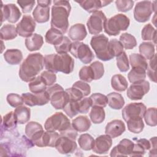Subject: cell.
I'll return each mask as SVG.
<instances>
[{
  "label": "cell",
  "instance_id": "obj_2",
  "mask_svg": "<svg viewBox=\"0 0 157 157\" xmlns=\"http://www.w3.org/2000/svg\"><path fill=\"white\" fill-rule=\"evenodd\" d=\"M44 65V57L41 53H31L21 64L18 72L19 77L22 81L29 82L37 77Z\"/></svg>",
  "mask_w": 157,
  "mask_h": 157
},
{
  "label": "cell",
  "instance_id": "obj_30",
  "mask_svg": "<svg viewBox=\"0 0 157 157\" xmlns=\"http://www.w3.org/2000/svg\"><path fill=\"white\" fill-rule=\"evenodd\" d=\"M63 34L56 29L51 28L49 29L45 36V42L54 46L59 44L63 39Z\"/></svg>",
  "mask_w": 157,
  "mask_h": 157
},
{
  "label": "cell",
  "instance_id": "obj_3",
  "mask_svg": "<svg viewBox=\"0 0 157 157\" xmlns=\"http://www.w3.org/2000/svg\"><path fill=\"white\" fill-rule=\"evenodd\" d=\"M45 68L47 71L71 74L74 67V59L67 53L47 55L44 56Z\"/></svg>",
  "mask_w": 157,
  "mask_h": 157
},
{
  "label": "cell",
  "instance_id": "obj_15",
  "mask_svg": "<svg viewBox=\"0 0 157 157\" xmlns=\"http://www.w3.org/2000/svg\"><path fill=\"white\" fill-rule=\"evenodd\" d=\"M1 23L6 20L11 23H15L21 16L20 9L15 4L10 3L3 5L2 2H1Z\"/></svg>",
  "mask_w": 157,
  "mask_h": 157
},
{
  "label": "cell",
  "instance_id": "obj_36",
  "mask_svg": "<svg viewBox=\"0 0 157 157\" xmlns=\"http://www.w3.org/2000/svg\"><path fill=\"white\" fill-rule=\"evenodd\" d=\"M89 115L91 121L94 124H100L102 123L105 117L104 108L99 106H93Z\"/></svg>",
  "mask_w": 157,
  "mask_h": 157
},
{
  "label": "cell",
  "instance_id": "obj_59",
  "mask_svg": "<svg viewBox=\"0 0 157 157\" xmlns=\"http://www.w3.org/2000/svg\"><path fill=\"white\" fill-rule=\"evenodd\" d=\"M145 150L144 148L137 142L134 143V147L133 150L131 154L129 155L130 156H142L145 153Z\"/></svg>",
  "mask_w": 157,
  "mask_h": 157
},
{
  "label": "cell",
  "instance_id": "obj_54",
  "mask_svg": "<svg viewBox=\"0 0 157 157\" xmlns=\"http://www.w3.org/2000/svg\"><path fill=\"white\" fill-rule=\"evenodd\" d=\"M134 4L133 1H125V0H118L115 1V5L117 10L121 12H126L130 10Z\"/></svg>",
  "mask_w": 157,
  "mask_h": 157
},
{
  "label": "cell",
  "instance_id": "obj_23",
  "mask_svg": "<svg viewBox=\"0 0 157 157\" xmlns=\"http://www.w3.org/2000/svg\"><path fill=\"white\" fill-rule=\"evenodd\" d=\"M68 35L70 39L74 42H80L83 40L87 35L85 26L82 23L74 25L69 29Z\"/></svg>",
  "mask_w": 157,
  "mask_h": 157
},
{
  "label": "cell",
  "instance_id": "obj_11",
  "mask_svg": "<svg viewBox=\"0 0 157 157\" xmlns=\"http://www.w3.org/2000/svg\"><path fill=\"white\" fill-rule=\"evenodd\" d=\"M147 107L142 102H133L126 105L122 110V117L126 122L128 120L143 118Z\"/></svg>",
  "mask_w": 157,
  "mask_h": 157
},
{
  "label": "cell",
  "instance_id": "obj_52",
  "mask_svg": "<svg viewBox=\"0 0 157 157\" xmlns=\"http://www.w3.org/2000/svg\"><path fill=\"white\" fill-rule=\"evenodd\" d=\"M90 66L92 68L94 75V80L100 79L104 74V68L103 64L98 61H94L92 63Z\"/></svg>",
  "mask_w": 157,
  "mask_h": 157
},
{
  "label": "cell",
  "instance_id": "obj_8",
  "mask_svg": "<svg viewBox=\"0 0 157 157\" xmlns=\"http://www.w3.org/2000/svg\"><path fill=\"white\" fill-rule=\"evenodd\" d=\"M156 1H142L138 2L134 10V19L140 23H145L150 20L151 15L156 11Z\"/></svg>",
  "mask_w": 157,
  "mask_h": 157
},
{
  "label": "cell",
  "instance_id": "obj_6",
  "mask_svg": "<svg viewBox=\"0 0 157 157\" xmlns=\"http://www.w3.org/2000/svg\"><path fill=\"white\" fill-rule=\"evenodd\" d=\"M70 120L62 112H56L48 117L44 124V128L48 131L63 132L71 126Z\"/></svg>",
  "mask_w": 157,
  "mask_h": 157
},
{
  "label": "cell",
  "instance_id": "obj_48",
  "mask_svg": "<svg viewBox=\"0 0 157 157\" xmlns=\"http://www.w3.org/2000/svg\"><path fill=\"white\" fill-rule=\"evenodd\" d=\"M17 123V121L14 115V112L13 111H11L4 115L2 120V124L6 129L15 128Z\"/></svg>",
  "mask_w": 157,
  "mask_h": 157
},
{
  "label": "cell",
  "instance_id": "obj_5",
  "mask_svg": "<svg viewBox=\"0 0 157 157\" xmlns=\"http://www.w3.org/2000/svg\"><path fill=\"white\" fill-rule=\"evenodd\" d=\"M109 39L104 34L93 36L90 41V45L94 50L96 57L104 61H110L114 57L109 49Z\"/></svg>",
  "mask_w": 157,
  "mask_h": 157
},
{
  "label": "cell",
  "instance_id": "obj_18",
  "mask_svg": "<svg viewBox=\"0 0 157 157\" xmlns=\"http://www.w3.org/2000/svg\"><path fill=\"white\" fill-rule=\"evenodd\" d=\"M134 147V142L128 139H123L119 144L114 147L111 150L110 156H129Z\"/></svg>",
  "mask_w": 157,
  "mask_h": 157
},
{
  "label": "cell",
  "instance_id": "obj_57",
  "mask_svg": "<svg viewBox=\"0 0 157 157\" xmlns=\"http://www.w3.org/2000/svg\"><path fill=\"white\" fill-rule=\"evenodd\" d=\"M72 87L78 89L83 93L85 97L87 96L91 93V87L90 85L82 80H78L75 82L72 85Z\"/></svg>",
  "mask_w": 157,
  "mask_h": 157
},
{
  "label": "cell",
  "instance_id": "obj_13",
  "mask_svg": "<svg viewBox=\"0 0 157 157\" xmlns=\"http://www.w3.org/2000/svg\"><path fill=\"white\" fill-rule=\"evenodd\" d=\"M36 21L29 15H24L20 21L17 25L18 34L23 37H28L33 34L36 29Z\"/></svg>",
  "mask_w": 157,
  "mask_h": 157
},
{
  "label": "cell",
  "instance_id": "obj_56",
  "mask_svg": "<svg viewBox=\"0 0 157 157\" xmlns=\"http://www.w3.org/2000/svg\"><path fill=\"white\" fill-rule=\"evenodd\" d=\"M40 75L48 86L54 85L56 81V75L55 73L51 71H45L42 72Z\"/></svg>",
  "mask_w": 157,
  "mask_h": 157
},
{
  "label": "cell",
  "instance_id": "obj_16",
  "mask_svg": "<svg viewBox=\"0 0 157 157\" xmlns=\"http://www.w3.org/2000/svg\"><path fill=\"white\" fill-rule=\"evenodd\" d=\"M55 147L57 151L63 155L74 153L77 150V144L75 140L64 136H59L56 141Z\"/></svg>",
  "mask_w": 157,
  "mask_h": 157
},
{
  "label": "cell",
  "instance_id": "obj_26",
  "mask_svg": "<svg viewBox=\"0 0 157 157\" xmlns=\"http://www.w3.org/2000/svg\"><path fill=\"white\" fill-rule=\"evenodd\" d=\"M71 124L77 132H83L87 131L90 128L91 123L87 116L80 115L72 121Z\"/></svg>",
  "mask_w": 157,
  "mask_h": 157
},
{
  "label": "cell",
  "instance_id": "obj_7",
  "mask_svg": "<svg viewBox=\"0 0 157 157\" xmlns=\"http://www.w3.org/2000/svg\"><path fill=\"white\" fill-rule=\"evenodd\" d=\"M46 91L49 94L50 101L52 105L56 110L63 109L69 102V96L63 88L58 85L54 84L47 88Z\"/></svg>",
  "mask_w": 157,
  "mask_h": 157
},
{
  "label": "cell",
  "instance_id": "obj_14",
  "mask_svg": "<svg viewBox=\"0 0 157 157\" xmlns=\"http://www.w3.org/2000/svg\"><path fill=\"white\" fill-rule=\"evenodd\" d=\"M21 96L23 99L24 103L29 107L44 105L50 101V96L46 90L36 94L33 93H23Z\"/></svg>",
  "mask_w": 157,
  "mask_h": 157
},
{
  "label": "cell",
  "instance_id": "obj_22",
  "mask_svg": "<svg viewBox=\"0 0 157 157\" xmlns=\"http://www.w3.org/2000/svg\"><path fill=\"white\" fill-rule=\"evenodd\" d=\"M80 6L88 13H93L98 11L101 8L106 6L112 1H99V0H85L76 1Z\"/></svg>",
  "mask_w": 157,
  "mask_h": 157
},
{
  "label": "cell",
  "instance_id": "obj_31",
  "mask_svg": "<svg viewBox=\"0 0 157 157\" xmlns=\"http://www.w3.org/2000/svg\"><path fill=\"white\" fill-rule=\"evenodd\" d=\"M18 33L16 27L13 25L6 24L1 27L0 30L1 39L2 40H12L17 37Z\"/></svg>",
  "mask_w": 157,
  "mask_h": 157
},
{
  "label": "cell",
  "instance_id": "obj_20",
  "mask_svg": "<svg viewBox=\"0 0 157 157\" xmlns=\"http://www.w3.org/2000/svg\"><path fill=\"white\" fill-rule=\"evenodd\" d=\"M126 130V126L121 120H113L108 123L105 128V134L111 138H116L121 136Z\"/></svg>",
  "mask_w": 157,
  "mask_h": 157
},
{
  "label": "cell",
  "instance_id": "obj_34",
  "mask_svg": "<svg viewBox=\"0 0 157 157\" xmlns=\"http://www.w3.org/2000/svg\"><path fill=\"white\" fill-rule=\"evenodd\" d=\"M111 86L117 91H124L128 88V83L126 78L121 74H115L111 78Z\"/></svg>",
  "mask_w": 157,
  "mask_h": 157
},
{
  "label": "cell",
  "instance_id": "obj_21",
  "mask_svg": "<svg viewBox=\"0 0 157 157\" xmlns=\"http://www.w3.org/2000/svg\"><path fill=\"white\" fill-rule=\"evenodd\" d=\"M59 137V134L56 131H47L43 132L42 136L34 144V145L39 147H55L56 141Z\"/></svg>",
  "mask_w": 157,
  "mask_h": 157
},
{
  "label": "cell",
  "instance_id": "obj_53",
  "mask_svg": "<svg viewBox=\"0 0 157 157\" xmlns=\"http://www.w3.org/2000/svg\"><path fill=\"white\" fill-rule=\"evenodd\" d=\"M156 54L154 56L150 59V61L147 65V75L149 78L153 82H156V78L155 74V70H156Z\"/></svg>",
  "mask_w": 157,
  "mask_h": 157
},
{
  "label": "cell",
  "instance_id": "obj_62",
  "mask_svg": "<svg viewBox=\"0 0 157 157\" xmlns=\"http://www.w3.org/2000/svg\"><path fill=\"white\" fill-rule=\"evenodd\" d=\"M137 143H139V144H140L145 150H150V142L148 140H147L145 139H138L136 141Z\"/></svg>",
  "mask_w": 157,
  "mask_h": 157
},
{
  "label": "cell",
  "instance_id": "obj_17",
  "mask_svg": "<svg viewBox=\"0 0 157 157\" xmlns=\"http://www.w3.org/2000/svg\"><path fill=\"white\" fill-rule=\"evenodd\" d=\"M112 145V140L109 135H101L94 140L92 150L97 154H106L110 150Z\"/></svg>",
  "mask_w": 157,
  "mask_h": 157
},
{
  "label": "cell",
  "instance_id": "obj_38",
  "mask_svg": "<svg viewBox=\"0 0 157 157\" xmlns=\"http://www.w3.org/2000/svg\"><path fill=\"white\" fill-rule=\"evenodd\" d=\"M94 142V139L93 137L87 133L81 134L78 139V143L80 147L85 151L92 150Z\"/></svg>",
  "mask_w": 157,
  "mask_h": 157
},
{
  "label": "cell",
  "instance_id": "obj_55",
  "mask_svg": "<svg viewBox=\"0 0 157 157\" xmlns=\"http://www.w3.org/2000/svg\"><path fill=\"white\" fill-rule=\"evenodd\" d=\"M91 106V101L90 98H83L77 102L78 111L80 113H87Z\"/></svg>",
  "mask_w": 157,
  "mask_h": 157
},
{
  "label": "cell",
  "instance_id": "obj_33",
  "mask_svg": "<svg viewBox=\"0 0 157 157\" xmlns=\"http://www.w3.org/2000/svg\"><path fill=\"white\" fill-rule=\"evenodd\" d=\"M47 86L46 83L40 75L37 76L28 83V87L30 91L35 94L45 91L47 88Z\"/></svg>",
  "mask_w": 157,
  "mask_h": 157
},
{
  "label": "cell",
  "instance_id": "obj_12",
  "mask_svg": "<svg viewBox=\"0 0 157 157\" xmlns=\"http://www.w3.org/2000/svg\"><path fill=\"white\" fill-rule=\"evenodd\" d=\"M150 90V83L144 80L132 83L127 90V96L131 100H140Z\"/></svg>",
  "mask_w": 157,
  "mask_h": 157
},
{
  "label": "cell",
  "instance_id": "obj_42",
  "mask_svg": "<svg viewBox=\"0 0 157 157\" xmlns=\"http://www.w3.org/2000/svg\"><path fill=\"white\" fill-rule=\"evenodd\" d=\"M91 101V107L99 106L105 107L108 104V99L107 96L99 93L92 94L90 97Z\"/></svg>",
  "mask_w": 157,
  "mask_h": 157
},
{
  "label": "cell",
  "instance_id": "obj_40",
  "mask_svg": "<svg viewBox=\"0 0 157 157\" xmlns=\"http://www.w3.org/2000/svg\"><path fill=\"white\" fill-rule=\"evenodd\" d=\"M120 42L126 50L134 48L137 45V41L134 36L132 34L124 33L120 36Z\"/></svg>",
  "mask_w": 157,
  "mask_h": 157
},
{
  "label": "cell",
  "instance_id": "obj_60",
  "mask_svg": "<svg viewBox=\"0 0 157 157\" xmlns=\"http://www.w3.org/2000/svg\"><path fill=\"white\" fill-rule=\"evenodd\" d=\"M59 136H66L67 137H69V138L75 140V139H77V131L71 125L66 130L59 132Z\"/></svg>",
  "mask_w": 157,
  "mask_h": 157
},
{
  "label": "cell",
  "instance_id": "obj_29",
  "mask_svg": "<svg viewBox=\"0 0 157 157\" xmlns=\"http://www.w3.org/2000/svg\"><path fill=\"white\" fill-rule=\"evenodd\" d=\"M109 106L115 110H120L124 105V100L121 94L112 92L107 94Z\"/></svg>",
  "mask_w": 157,
  "mask_h": 157
},
{
  "label": "cell",
  "instance_id": "obj_46",
  "mask_svg": "<svg viewBox=\"0 0 157 157\" xmlns=\"http://www.w3.org/2000/svg\"><path fill=\"white\" fill-rule=\"evenodd\" d=\"M109 49L111 55L117 57L123 52V46L120 40L113 39L109 42Z\"/></svg>",
  "mask_w": 157,
  "mask_h": 157
},
{
  "label": "cell",
  "instance_id": "obj_32",
  "mask_svg": "<svg viewBox=\"0 0 157 157\" xmlns=\"http://www.w3.org/2000/svg\"><path fill=\"white\" fill-rule=\"evenodd\" d=\"M146 70L142 67H132L128 74V78L131 83H134L144 80L146 78Z\"/></svg>",
  "mask_w": 157,
  "mask_h": 157
},
{
  "label": "cell",
  "instance_id": "obj_28",
  "mask_svg": "<svg viewBox=\"0 0 157 157\" xmlns=\"http://www.w3.org/2000/svg\"><path fill=\"white\" fill-rule=\"evenodd\" d=\"M13 112L17 123L18 124H25L28 122L30 119L31 110L28 107L24 105L19 106L17 107Z\"/></svg>",
  "mask_w": 157,
  "mask_h": 157
},
{
  "label": "cell",
  "instance_id": "obj_10",
  "mask_svg": "<svg viewBox=\"0 0 157 157\" xmlns=\"http://www.w3.org/2000/svg\"><path fill=\"white\" fill-rule=\"evenodd\" d=\"M107 20V17L101 10L93 12L89 17L86 26L90 34L98 35L103 31L104 24Z\"/></svg>",
  "mask_w": 157,
  "mask_h": 157
},
{
  "label": "cell",
  "instance_id": "obj_61",
  "mask_svg": "<svg viewBox=\"0 0 157 157\" xmlns=\"http://www.w3.org/2000/svg\"><path fill=\"white\" fill-rule=\"evenodd\" d=\"M150 142V148L149 156H156V137H153L149 140Z\"/></svg>",
  "mask_w": 157,
  "mask_h": 157
},
{
  "label": "cell",
  "instance_id": "obj_39",
  "mask_svg": "<svg viewBox=\"0 0 157 157\" xmlns=\"http://www.w3.org/2000/svg\"><path fill=\"white\" fill-rule=\"evenodd\" d=\"M129 63L132 67H140L147 71L148 63L147 59H145L140 54L131 53L129 56Z\"/></svg>",
  "mask_w": 157,
  "mask_h": 157
},
{
  "label": "cell",
  "instance_id": "obj_51",
  "mask_svg": "<svg viewBox=\"0 0 157 157\" xmlns=\"http://www.w3.org/2000/svg\"><path fill=\"white\" fill-rule=\"evenodd\" d=\"M77 102L69 101L63 109L64 112L69 118H73L78 113L77 109Z\"/></svg>",
  "mask_w": 157,
  "mask_h": 157
},
{
  "label": "cell",
  "instance_id": "obj_44",
  "mask_svg": "<svg viewBox=\"0 0 157 157\" xmlns=\"http://www.w3.org/2000/svg\"><path fill=\"white\" fill-rule=\"evenodd\" d=\"M156 108L150 107L146 110L144 114V120L146 124L150 126H156L157 124Z\"/></svg>",
  "mask_w": 157,
  "mask_h": 157
},
{
  "label": "cell",
  "instance_id": "obj_19",
  "mask_svg": "<svg viewBox=\"0 0 157 157\" xmlns=\"http://www.w3.org/2000/svg\"><path fill=\"white\" fill-rule=\"evenodd\" d=\"M44 132L42 125L36 121H29L25 126V134L33 145L40 138Z\"/></svg>",
  "mask_w": 157,
  "mask_h": 157
},
{
  "label": "cell",
  "instance_id": "obj_50",
  "mask_svg": "<svg viewBox=\"0 0 157 157\" xmlns=\"http://www.w3.org/2000/svg\"><path fill=\"white\" fill-rule=\"evenodd\" d=\"M69 96V101L77 102L83 99L85 96L83 93L77 88L74 87H71L67 88L65 90Z\"/></svg>",
  "mask_w": 157,
  "mask_h": 157
},
{
  "label": "cell",
  "instance_id": "obj_37",
  "mask_svg": "<svg viewBox=\"0 0 157 157\" xmlns=\"http://www.w3.org/2000/svg\"><path fill=\"white\" fill-rule=\"evenodd\" d=\"M141 37L144 40H153L156 44V30L150 23H148L142 28Z\"/></svg>",
  "mask_w": 157,
  "mask_h": 157
},
{
  "label": "cell",
  "instance_id": "obj_41",
  "mask_svg": "<svg viewBox=\"0 0 157 157\" xmlns=\"http://www.w3.org/2000/svg\"><path fill=\"white\" fill-rule=\"evenodd\" d=\"M128 130L133 133L139 134L141 132L144 128V123L142 118H134L128 120L127 121Z\"/></svg>",
  "mask_w": 157,
  "mask_h": 157
},
{
  "label": "cell",
  "instance_id": "obj_1",
  "mask_svg": "<svg viewBox=\"0 0 157 157\" xmlns=\"http://www.w3.org/2000/svg\"><path fill=\"white\" fill-rule=\"evenodd\" d=\"M71 10V6L68 1H53L51 10V28L56 29L63 34H65L69 27L68 17Z\"/></svg>",
  "mask_w": 157,
  "mask_h": 157
},
{
  "label": "cell",
  "instance_id": "obj_49",
  "mask_svg": "<svg viewBox=\"0 0 157 157\" xmlns=\"http://www.w3.org/2000/svg\"><path fill=\"white\" fill-rule=\"evenodd\" d=\"M7 102L12 107L17 108L21 106L24 103L23 99L21 96L16 93H10L7 96Z\"/></svg>",
  "mask_w": 157,
  "mask_h": 157
},
{
  "label": "cell",
  "instance_id": "obj_4",
  "mask_svg": "<svg viewBox=\"0 0 157 157\" xmlns=\"http://www.w3.org/2000/svg\"><path fill=\"white\" fill-rule=\"evenodd\" d=\"M130 25L129 18L123 13L117 14L107 19L104 29L109 36H117L121 31H126Z\"/></svg>",
  "mask_w": 157,
  "mask_h": 157
},
{
  "label": "cell",
  "instance_id": "obj_27",
  "mask_svg": "<svg viewBox=\"0 0 157 157\" xmlns=\"http://www.w3.org/2000/svg\"><path fill=\"white\" fill-rule=\"evenodd\" d=\"M5 61L11 65L19 64L23 59V54L18 49H8L4 53Z\"/></svg>",
  "mask_w": 157,
  "mask_h": 157
},
{
  "label": "cell",
  "instance_id": "obj_58",
  "mask_svg": "<svg viewBox=\"0 0 157 157\" xmlns=\"http://www.w3.org/2000/svg\"><path fill=\"white\" fill-rule=\"evenodd\" d=\"M17 4L20 6L24 13L30 12L35 4V1H17Z\"/></svg>",
  "mask_w": 157,
  "mask_h": 157
},
{
  "label": "cell",
  "instance_id": "obj_24",
  "mask_svg": "<svg viewBox=\"0 0 157 157\" xmlns=\"http://www.w3.org/2000/svg\"><path fill=\"white\" fill-rule=\"evenodd\" d=\"M33 18L39 23H46L50 18V6L45 7L37 5L33 12Z\"/></svg>",
  "mask_w": 157,
  "mask_h": 157
},
{
  "label": "cell",
  "instance_id": "obj_47",
  "mask_svg": "<svg viewBox=\"0 0 157 157\" xmlns=\"http://www.w3.org/2000/svg\"><path fill=\"white\" fill-rule=\"evenodd\" d=\"M71 45L72 42L71 40L67 36H64L62 41L55 45V48L58 53H67V52H70Z\"/></svg>",
  "mask_w": 157,
  "mask_h": 157
},
{
  "label": "cell",
  "instance_id": "obj_63",
  "mask_svg": "<svg viewBox=\"0 0 157 157\" xmlns=\"http://www.w3.org/2000/svg\"><path fill=\"white\" fill-rule=\"evenodd\" d=\"M37 4L41 6H45V7H47V6H50V5L52 3V1L50 0H39L37 1Z\"/></svg>",
  "mask_w": 157,
  "mask_h": 157
},
{
  "label": "cell",
  "instance_id": "obj_45",
  "mask_svg": "<svg viewBox=\"0 0 157 157\" xmlns=\"http://www.w3.org/2000/svg\"><path fill=\"white\" fill-rule=\"evenodd\" d=\"M79 78L81 80L85 82H91L94 80V75L92 68L90 66L82 67L78 72Z\"/></svg>",
  "mask_w": 157,
  "mask_h": 157
},
{
  "label": "cell",
  "instance_id": "obj_25",
  "mask_svg": "<svg viewBox=\"0 0 157 157\" xmlns=\"http://www.w3.org/2000/svg\"><path fill=\"white\" fill-rule=\"evenodd\" d=\"M44 44L43 37L37 33H34L25 39V46L29 52L39 50Z\"/></svg>",
  "mask_w": 157,
  "mask_h": 157
},
{
  "label": "cell",
  "instance_id": "obj_35",
  "mask_svg": "<svg viewBox=\"0 0 157 157\" xmlns=\"http://www.w3.org/2000/svg\"><path fill=\"white\" fill-rule=\"evenodd\" d=\"M140 54L145 59L150 60L155 55V45L150 42H144L139 47Z\"/></svg>",
  "mask_w": 157,
  "mask_h": 157
},
{
  "label": "cell",
  "instance_id": "obj_9",
  "mask_svg": "<svg viewBox=\"0 0 157 157\" xmlns=\"http://www.w3.org/2000/svg\"><path fill=\"white\" fill-rule=\"evenodd\" d=\"M70 53L83 64L90 63L94 58L89 46L81 42H72Z\"/></svg>",
  "mask_w": 157,
  "mask_h": 157
},
{
  "label": "cell",
  "instance_id": "obj_43",
  "mask_svg": "<svg viewBox=\"0 0 157 157\" xmlns=\"http://www.w3.org/2000/svg\"><path fill=\"white\" fill-rule=\"evenodd\" d=\"M117 66L120 72H125L129 69V62L125 52H123L120 55L116 57Z\"/></svg>",
  "mask_w": 157,
  "mask_h": 157
}]
</instances>
